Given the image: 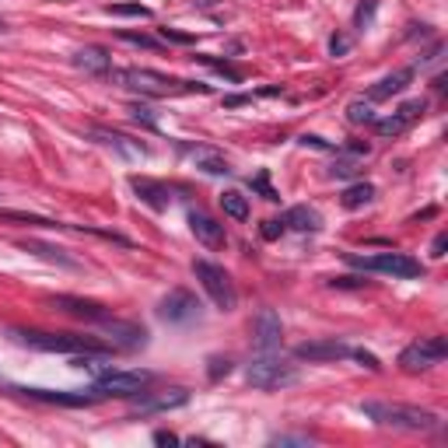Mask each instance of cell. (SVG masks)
Listing matches in <instances>:
<instances>
[{"label": "cell", "instance_id": "obj_10", "mask_svg": "<svg viewBox=\"0 0 448 448\" xmlns=\"http://www.w3.org/2000/svg\"><path fill=\"white\" fill-rule=\"evenodd\" d=\"M46 305L57 308V312H64V315H74V319H81V322H95V326L112 315L105 305H98V301H91V298H74V294H53V298H46Z\"/></svg>", "mask_w": 448, "mask_h": 448}, {"label": "cell", "instance_id": "obj_20", "mask_svg": "<svg viewBox=\"0 0 448 448\" xmlns=\"http://www.w3.org/2000/svg\"><path fill=\"white\" fill-rule=\"evenodd\" d=\"M281 221H284V228H291V232H319V228H322L319 210H315V207H305V203L291 207Z\"/></svg>", "mask_w": 448, "mask_h": 448}, {"label": "cell", "instance_id": "obj_23", "mask_svg": "<svg viewBox=\"0 0 448 448\" xmlns=\"http://www.w3.org/2000/svg\"><path fill=\"white\" fill-rule=\"evenodd\" d=\"M371 200H375V186H371V182H354V186H347V189H343V196H340V203H343L347 210L368 207Z\"/></svg>", "mask_w": 448, "mask_h": 448}, {"label": "cell", "instance_id": "obj_46", "mask_svg": "<svg viewBox=\"0 0 448 448\" xmlns=\"http://www.w3.org/2000/svg\"><path fill=\"white\" fill-rule=\"evenodd\" d=\"M154 441H158V445H175V441H179V434H172V431H158V434H154Z\"/></svg>", "mask_w": 448, "mask_h": 448}, {"label": "cell", "instance_id": "obj_29", "mask_svg": "<svg viewBox=\"0 0 448 448\" xmlns=\"http://www.w3.org/2000/svg\"><path fill=\"white\" fill-rule=\"evenodd\" d=\"M207 67H214L217 74H224V77H228V81H242V70L239 67H232L228 60H214V57H200Z\"/></svg>", "mask_w": 448, "mask_h": 448}, {"label": "cell", "instance_id": "obj_39", "mask_svg": "<svg viewBox=\"0 0 448 448\" xmlns=\"http://www.w3.org/2000/svg\"><path fill=\"white\" fill-rule=\"evenodd\" d=\"M260 232H263V239H267V242H274V239H281L288 228H284V221H263V228H260Z\"/></svg>", "mask_w": 448, "mask_h": 448}, {"label": "cell", "instance_id": "obj_4", "mask_svg": "<svg viewBox=\"0 0 448 448\" xmlns=\"http://www.w3.org/2000/svg\"><path fill=\"white\" fill-rule=\"evenodd\" d=\"M246 382H249L253 389L274 392V389H288V385H298V382H301V371H298L291 361H284L281 354H274V350H263L260 357H253V361L246 364Z\"/></svg>", "mask_w": 448, "mask_h": 448}, {"label": "cell", "instance_id": "obj_45", "mask_svg": "<svg viewBox=\"0 0 448 448\" xmlns=\"http://www.w3.org/2000/svg\"><path fill=\"white\" fill-rule=\"evenodd\" d=\"M445 249H448V235L441 232V235L434 239V246H431V256H434V260H441V256H445Z\"/></svg>", "mask_w": 448, "mask_h": 448}, {"label": "cell", "instance_id": "obj_28", "mask_svg": "<svg viewBox=\"0 0 448 448\" xmlns=\"http://www.w3.org/2000/svg\"><path fill=\"white\" fill-rule=\"evenodd\" d=\"M105 11L116 18H151V8H144V4H109Z\"/></svg>", "mask_w": 448, "mask_h": 448}, {"label": "cell", "instance_id": "obj_2", "mask_svg": "<svg viewBox=\"0 0 448 448\" xmlns=\"http://www.w3.org/2000/svg\"><path fill=\"white\" fill-rule=\"evenodd\" d=\"M15 343L32 347V350H50V354H109V343L98 336H81V333H43V329H11Z\"/></svg>", "mask_w": 448, "mask_h": 448}, {"label": "cell", "instance_id": "obj_8", "mask_svg": "<svg viewBox=\"0 0 448 448\" xmlns=\"http://www.w3.org/2000/svg\"><path fill=\"white\" fill-rule=\"evenodd\" d=\"M151 382H154L151 371H116V368H109V371H102L95 378V392H102V396H126L130 399V396L144 392Z\"/></svg>", "mask_w": 448, "mask_h": 448}, {"label": "cell", "instance_id": "obj_21", "mask_svg": "<svg viewBox=\"0 0 448 448\" xmlns=\"http://www.w3.org/2000/svg\"><path fill=\"white\" fill-rule=\"evenodd\" d=\"M189 158H193L196 168L207 172V175H228V172H232L228 158H224L221 151H214V147H189Z\"/></svg>", "mask_w": 448, "mask_h": 448}, {"label": "cell", "instance_id": "obj_14", "mask_svg": "<svg viewBox=\"0 0 448 448\" xmlns=\"http://www.w3.org/2000/svg\"><path fill=\"white\" fill-rule=\"evenodd\" d=\"M189 232L196 235L200 246L207 249H221L224 242H228V235H224V224L217 217H210L207 210H189Z\"/></svg>", "mask_w": 448, "mask_h": 448}, {"label": "cell", "instance_id": "obj_5", "mask_svg": "<svg viewBox=\"0 0 448 448\" xmlns=\"http://www.w3.org/2000/svg\"><path fill=\"white\" fill-rule=\"evenodd\" d=\"M193 274H196L200 288L210 294V301H214L221 312H232V308L239 305L235 281H232V274L224 270V267H217V263H210V260H193Z\"/></svg>", "mask_w": 448, "mask_h": 448}, {"label": "cell", "instance_id": "obj_13", "mask_svg": "<svg viewBox=\"0 0 448 448\" xmlns=\"http://www.w3.org/2000/svg\"><path fill=\"white\" fill-rule=\"evenodd\" d=\"M22 392L25 399H36V403H53V406H91L102 399V392H64V389H15Z\"/></svg>", "mask_w": 448, "mask_h": 448}, {"label": "cell", "instance_id": "obj_43", "mask_svg": "<svg viewBox=\"0 0 448 448\" xmlns=\"http://www.w3.org/2000/svg\"><path fill=\"white\" fill-rule=\"evenodd\" d=\"M301 144L305 147H319V151H336V144H329V140H322L315 133H301Z\"/></svg>", "mask_w": 448, "mask_h": 448}, {"label": "cell", "instance_id": "obj_19", "mask_svg": "<svg viewBox=\"0 0 448 448\" xmlns=\"http://www.w3.org/2000/svg\"><path fill=\"white\" fill-rule=\"evenodd\" d=\"M413 84V67H403V70H392L389 77H382L371 91H368V102H385V98H392V95H399V91H406Z\"/></svg>", "mask_w": 448, "mask_h": 448}, {"label": "cell", "instance_id": "obj_26", "mask_svg": "<svg viewBox=\"0 0 448 448\" xmlns=\"http://www.w3.org/2000/svg\"><path fill=\"white\" fill-rule=\"evenodd\" d=\"M347 119H350L354 126H364V123H375L378 116H375V105H371L368 98H354V102L347 105Z\"/></svg>", "mask_w": 448, "mask_h": 448}, {"label": "cell", "instance_id": "obj_40", "mask_svg": "<svg viewBox=\"0 0 448 448\" xmlns=\"http://www.w3.org/2000/svg\"><path fill=\"white\" fill-rule=\"evenodd\" d=\"M130 116L137 119V123H147V126H158V116L147 109V105H130Z\"/></svg>", "mask_w": 448, "mask_h": 448}, {"label": "cell", "instance_id": "obj_30", "mask_svg": "<svg viewBox=\"0 0 448 448\" xmlns=\"http://www.w3.org/2000/svg\"><path fill=\"white\" fill-rule=\"evenodd\" d=\"M249 189H256V193H260L263 200H281V196H277V189L270 186V179H267V172H260V175H253V179H249Z\"/></svg>", "mask_w": 448, "mask_h": 448}, {"label": "cell", "instance_id": "obj_25", "mask_svg": "<svg viewBox=\"0 0 448 448\" xmlns=\"http://www.w3.org/2000/svg\"><path fill=\"white\" fill-rule=\"evenodd\" d=\"M221 207H224V214L228 217H235V221H246L249 217V200L239 193V189H228L221 196Z\"/></svg>", "mask_w": 448, "mask_h": 448}, {"label": "cell", "instance_id": "obj_11", "mask_svg": "<svg viewBox=\"0 0 448 448\" xmlns=\"http://www.w3.org/2000/svg\"><path fill=\"white\" fill-rule=\"evenodd\" d=\"M102 326V333H105V343L112 347V350H137V347H144L147 343V329L144 326H137V322H123V319H105V322H98Z\"/></svg>", "mask_w": 448, "mask_h": 448}, {"label": "cell", "instance_id": "obj_16", "mask_svg": "<svg viewBox=\"0 0 448 448\" xmlns=\"http://www.w3.org/2000/svg\"><path fill=\"white\" fill-rule=\"evenodd\" d=\"M189 403V392L186 389H172V392H161V396H130V406L133 413H158V410H175V406H186Z\"/></svg>", "mask_w": 448, "mask_h": 448}, {"label": "cell", "instance_id": "obj_6", "mask_svg": "<svg viewBox=\"0 0 448 448\" xmlns=\"http://www.w3.org/2000/svg\"><path fill=\"white\" fill-rule=\"evenodd\" d=\"M350 267L364 270V274H389V277H399V281H413V277H424V267L406 256V253H375V256H347Z\"/></svg>", "mask_w": 448, "mask_h": 448}, {"label": "cell", "instance_id": "obj_38", "mask_svg": "<svg viewBox=\"0 0 448 448\" xmlns=\"http://www.w3.org/2000/svg\"><path fill=\"white\" fill-rule=\"evenodd\" d=\"M228 371H232V361L228 357H210V368H207L210 382H217L221 375H228Z\"/></svg>", "mask_w": 448, "mask_h": 448}, {"label": "cell", "instance_id": "obj_35", "mask_svg": "<svg viewBox=\"0 0 448 448\" xmlns=\"http://www.w3.org/2000/svg\"><path fill=\"white\" fill-rule=\"evenodd\" d=\"M161 43H175V46H193L196 36L193 32H179V29H161Z\"/></svg>", "mask_w": 448, "mask_h": 448}, {"label": "cell", "instance_id": "obj_3", "mask_svg": "<svg viewBox=\"0 0 448 448\" xmlns=\"http://www.w3.org/2000/svg\"><path fill=\"white\" fill-rule=\"evenodd\" d=\"M361 413L371 417L382 427H396V431H434L441 420L431 410L420 406H406V403H361Z\"/></svg>", "mask_w": 448, "mask_h": 448}, {"label": "cell", "instance_id": "obj_34", "mask_svg": "<svg viewBox=\"0 0 448 448\" xmlns=\"http://www.w3.org/2000/svg\"><path fill=\"white\" fill-rule=\"evenodd\" d=\"M0 217L4 221H22V224H57V221H46V217H36V214H22V210H0Z\"/></svg>", "mask_w": 448, "mask_h": 448}, {"label": "cell", "instance_id": "obj_22", "mask_svg": "<svg viewBox=\"0 0 448 448\" xmlns=\"http://www.w3.org/2000/svg\"><path fill=\"white\" fill-rule=\"evenodd\" d=\"M22 249H25V253H36V256H43L46 263H60V267H70V270L77 267V260H70L64 249H57V246H46V242H39V239H25V242H22Z\"/></svg>", "mask_w": 448, "mask_h": 448}, {"label": "cell", "instance_id": "obj_9", "mask_svg": "<svg viewBox=\"0 0 448 448\" xmlns=\"http://www.w3.org/2000/svg\"><path fill=\"white\" fill-rule=\"evenodd\" d=\"M158 319L161 322H193L200 319V301L193 291L186 288H172L161 301H158Z\"/></svg>", "mask_w": 448, "mask_h": 448}, {"label": "cell", "instance_id": "obj_15", "mask_svg": "<svg viewBox=\"0 0 448 448\" xmlns=\"http://www.w3.org/2000/svg\"><path fill=\"white\" fill-rule=\"evenodd\" d=\"M294 357H301V361H343V357H350V347L343 340H312V343L294 347Z\"/></svg>", "mask_w": 448, "mask_h": 448}, {"label": "cell", "instance_id": "obj_27", "mask_svg": "<svg viewBox=\"0 0 448 448\" xmlns=\"http://www.w3.org/2000/svg\"><path fill=\"white\" fill-rule=\"evenodd\" d=\"M375 130H378V137H399V133L410 130V123H406L399 112H392V116H385V119H375Z\"/></svg>", "mask_w": 448, "mask_h": 448}, {"label": "cell", "instance_id": "obj_41", "mask_svg": "<svg viewBox=\"0 0 448 448\" xmlns=\"http://www.w3.org/2000/svg\"><path fill=\"white\" fill-rule=\"evenodd\" d=\"M326 284L329 288H368L371 281H364V277H329Z\"/></svg>", "mask_w": 448, "mask_h": 448}, {"label": "cell", "instance_id": "obj_37", "mask_svg": "<svg viewBox=\"0 0 448 448\" xmlns=\"http://www.w3.org/2000/svg\"><path fill=\"white\" fill-rule=\"evenodd\" d=\"M119 39L123 43H133V46H144V50H158V39H151V36H144V32H119Z\"/></svg>", "mask_w": 448, "mask_h": 448}, {"label": "cell", "instance_id": "obj_12", "mask_svg": "<svg viewBox=\"0 0 448 448\" xmlns=\"http://www.w3.org/2000/svg\"><path fill=\"white\" fill-rule=\"evenodd\" d=\"M253 340L260 350H277L284 343V326H281V315L274 308H260L256 319H253Z\"/></svg>", "mask_w": 448, "mask_h": 448}, {"label": "cell", "instance_id": "obj_31", "mask_svg": "<svg viewBox=\"0 0 448 448\" xmlns=\"http://www.w3.org/2000/svg\"><path fill=\"white\" fill-rule=\"evenodd\" d=\"M375 8H378V0H361L357 11H354V29H364L375 18Z\"/></svg>", "mask_w": 448, "mask_h": 448}, {"label": "cell", "instance_id": "obj_24", "mask_svg": "<svg viewBox=\"0 0 448 448\" xmlns=\"http://www.w3.org/2000/svg\"><path fill=\"white\" fill-rule=\"evenodd\" d=\"M102 144H109V147H116V151H126V154H147V147H140V144H130V137H123V133H116V130H91Z\"/></svg>", "mask_w": 448, "mask_h": 448}, {"label": "cell", "instance_id": "obj_33", "mask_svg": "<svg viewBox=\"0 0 448 448\" xmlns=\"http://www.w3.org/2000/svg\"><path fill=\"white\" fill-rule=\"evenodd\" d=\"M329 175H333V179H350V175H357V161H350V158H336V161L329 165Z\"/></svg>", "mask_w": 448, "mask_h": 448}, {"label": "cell", "instance_id": "obj_1", "mask_svg": "<svg viewBox=\"0 0 448 448\" xmlns=\"http://www.w3.org/2000/svg\"><path fill=\"white\" fill-rule=\"evenodd\" d=\"M112 77L130 88V91H140V95H151V98H165V95H179V91H196V95H207L210 88L200 84V81H179V77H168V74H158V70H147V67H123V70H112Z\"/></svg>", "mask_w": 448, "mask_h": 448}, {"label": "cell", "instance_id": "obj_36", "mask_svg": "<svg viewBox=\"0 0 448 448\" xmlns=\"http://www.w3.org/2000/svg\"><path fill=\"white\" fill-rule=\"evenodd\" d=\"M350 357H354V361H357L361 368H368V371H382V361H378V357H375L371 350H361V347L354 350V347H350Z\"/></svg>", "mask_w": 448, "mask_h": 448}, {"label": "cell", "instance_id": "obj_44", "mask_svg": "<svg viewBox=\"0 0 448 448\" xmlns=\"http://www.w3.org/2000/svg\"><path fill=\"white\" fill-rule=\"evenodd\" d=\"M270 441H274V445H308L312 438H308V434H274Z\"/></svg>", "mask_w": 448, "mask_h": 448}, {"label": "cell", "instance_id": "obj_32", "mask_svg": "<svg viewBox=\"0 0 448 448\" xmlns=\"http://www.w3.org/2000/svg\"><path fill=\"white\" fill-rule=\"evenodd\" d=\"M424 109H427V105H424L420 98H413V102H403V105H399L396 112H399V116H403V119H406V123L413 126V123H417V119L424 116Z\"/></svg>", "mask_w": 448, "mask_h": 448}, {"label": "cell", "instance_id": "obj_7", "mask_svg": "<svg viewBox=\"0 0 448 448\" xmlns=\"http://www.w3.org/2000/svg\"><path fill=\"white\" fill-rule=\"evenodd\" d=\"M445 357H448V340L445 336H427V340H417V343L403 347L399 368L410 371V375H417V371H427V368L441 364Z\"/></svg>", "mask_w": 448, "mask_h": 448}, {"label": "cell", "instance_id": "obj_42", "mask_svg": "<svg viewBox=\"0 0 448 448\" xmlns=\"http://www.w3.org/2000/svg\"><path fill=\"white\" fill-rule=\"evenodd\" d=\"M329 53H333V57L350 53V36H333V39H329Z\"/></svg>", "mask_w": 448, "mask_h": 448}, {"label": "cell", "instance_id": "obj_18", "mask_svg": "<svg viewBox=\"0 0 448 448\" xmlns=\"http://www.w3.org/2000/svg\"><path fill=\"white\" fill-rule=\"evenodd\" d=\"M74 67L84 70V74L102 77V74L112 70V57H109V50H102V46H84V50L74 53Z\"/></svg>", "mask_w": 448, "mask_h": 448}, {"label": "cell", "instance_id": "obj_17", "mask_svg": "<svg viewBox=\"0 0 448 448\" xmlns=\"http://www.w3.org/2000/svg\"><path fill=\"white\" fill-rule=\"evenodd\" d=\"M130 186H133L137 200H140V203H147L151 210H165V207L172 203L168 186H161V182H154V179H147V175H133V179H130Z\"/></svg>", "mask_w": 448, "mask_h": 448}]
</instances>
